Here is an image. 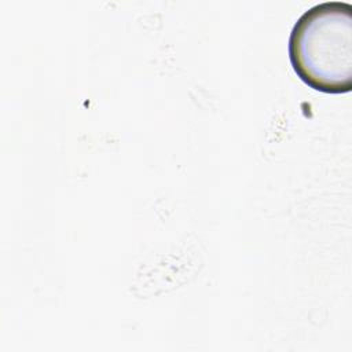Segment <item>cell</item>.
I'll list each match as a JSON object with an SVG mask.
<instances>
[{
  "mask_svg": "<svg viewBox=\"0 0 352 352\" xmlns=\"http://www.w3.org/2000/svg\"><path fill=\"white\" fill-rule=\"evenodd\" d=\"M297 77L323 94L352 91V4L324 1L307 10L289 37Z\"/></svg>",
  "mask_w": 352,
  "mask_h": 352,
  "instance_id": "6da1fadb",
  "label": "cell"
}]
</instances>
